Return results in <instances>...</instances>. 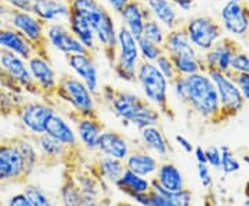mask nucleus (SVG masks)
Here are the masks:
<instances>
[{
	"label": "nucleus",
	"mask_w": 249,
	"mask_h": 206,
	"mask_svg": "<svg viewBox=\"0 0 249 206\" xmlns=\"http://www.w3.org/2000/svg\"><path fill=\"white\" fill-rule=\"evenodd\" d=\"M147 206H175V204L168 197L157 194L151 189L148 192V205Z\"/></svg>",
	"instance_id": "47"
},
{
	"label": "nucleus",
	"mask_w": 249,
	"mask_h": 206,
	"mask_svg": "<svg viewBox=\"0 0 249 206\" xmlns=\"http://www.w3.org/2000/svg\"><path fill=\"white\" fill-rule=\"evenodd\" d=\"M115 187L130 199L137 194L150 192L151 191V180L148 177L139 176V174H136L129 169H124L121 179L116 181Z\"/></svg>",
	"instance_id": "31"
},
{
	"label": "nucleus",
	"mask_w": 249,
	"mask_h": 206,
	"mask_svg": "<svg viewBox=\"0 0 249 206\" xmlns=\"http://www.w3.org/2000/svg\"><path fill=\"white\" fill-rule=\"evenodd\" d=\"M13 141L16 143L17 148L19 150V153L24 158V163H25V173L28 176H31V173L35 171V168L42 163L40 159V153H39V148L36 145L35 140L32 136L28 135H19L17 137L13 138Z\"/></svg>",
	"instance_id": "32"
},
{
	"label": "nucleus",
	"mask_w": 249,
	"mask_h": 206,
	"mask_svg": "<svg viewBox=\"0 0 249 206\" xmlns=\"http://www.w3.org/2000/svg\"><path fill=\"white\" fill-rule=\"evenodd\" d=\"M7 206H32V204L29 202V199L25 197L24 192H18L10 198Z\"/></svg>",
	"instance_id": "50"
},
{
	"label": "nucleus",
	"mask_w": 249,
	"mask_h": 206,
	"mask_svg": "<svg viewBox=\"0 0 249 206\" xmlns=\"http://www.w3.org/2000/svg\"><path fill=\"white\" fill-rule=\"evenodd\" d=\"M104 206H111V204H109V202H108V204H106V205Z\"/></svg>",
	"instance_id": "59"
},
{
	"label": "nucleus",
	"mask_w": 249,
	"mask_h": 206,
	"mask_svg": "<svg viewBox=\"0 0 249 206\" xmlns=\"http://www.w3.org/2000/svg\"><path fill=\"white\" fill-rule=\"evenodd\" d=\"M194 156H196V163H208V159H206V153L205 150L201 147V145H196L194 148Z\"/></svg>",
	"instance_id": "52"
},
{
	"label": "nucleus",
	"mask_w": 249,
	"mask_h": 206,
	"mask_svg": "<svg viewBox=\"0 0 249 206\" xmlns=\"http://www.w3.org/2000/svg\"><path fill=\"white\" fill-rule=\"evenodd\" d=\"M137 45H139V52H140V57L144 61H150V63H155L157 58L160 54L165 53L163 47L160 45L152 43L151 40L145 39L144 36H140L137 39Z\"/></svg>",
	"instance_id": "38"
},
{
	"label": "nucleus",
	"mask_w": 249,
	"mask_h": 206,
	"mask_svg": "<svg viewBox=\"0 0 249 206\" xmlns=\"http://www.w3.org/2000/svg\"><path fill=\"white\" fill-rule=\"evenodd\" d=\"M224 206H230V205H224Z\"/></svg>",
	"instance_id": "61"
},
{
	"label": "nucleus",
	"mask_w": 249,
	"mask_h": 206,
	"mask_svg": "<svg viewBox=\"0 0 249 206\" xmlns=\"http://www.w3.org/2000/svg\"><path fill=\"white\" fill-rule=\"evenodd\" d=\"M0 206H4V205H3V202H1V201H0Z\"/></svg>",
	"instance_id": "60"
},
{
	"label": "nucleus",
	"mask_w": 249,
	"mask_h": 206,
	"mask_svg": "<svg viewBox=\"0 0 249 206\" xmlns=\"http://www.w3.org/2000/svg\"><path fill=\"white\" fill-rule=\"evenodd\" d=\"M4 1L11 10L31 11V7H32V0H4Z\"/></svg>",
	"instance_id": "48"
},
{
	"label": "nucleus",
	"mask_w": 249,
	"mask_h": 206,
	"mask_svg": "<svg viewBox=\"0 0 249 206\" xmlns=\"http://www.w3.org/2000/svg\"><path fill=\"white\" fill-rule=\"evenodd\" d=\"M0 50L11 52L25 60H29L35 54L34 46L28 42L25 36L7 24L0 27Z\"/></svg>",
	"instance_id": "22"
},
{
	"label": "nucleus",
	"mask_w": 249,
	"mask_h": 206,
	"mask_svg": "<svg viewBox=\"0 0 249 206\" xmlns=\"http://www.w3.org/2000/svg\"><path fill=\"white\" fill-rule=\"evenodd\" d=\"M190 42L196 50L208 52L223 37V27L211 16L191 17L183 25Z\"/></svg>",
	"instance_id": "7"
},
{
	"label": "nucleus",
	"mask_w": 249,
	"mask_h": 206,
	"mask_svg": "<svg viewBox=\"0 0 249 206\" xmlns=\"http://www.w3.org/2000/svg\"><path fill=\"white\" fill-rule=\"evenodd\" d=\"M28 67L34 81L42 93V99H54L58 85V76L54 71L50 58H46L43 55L35 53L28 60Z\"/></svg>",
	"instance_id": "13"
},
{
	"label": "nucleus",
	"mask_w": 249,
	"mask_h": 206,
	"mask_svg": "<svg viewBox=\"0 0 249 206\" xmlns=\"http://www.w3.org/2000/svg\"><path fill=\"white\" fill-rule=\"evenodd\" d=\"M35 140L36 145L39 148L40 153V159L42 162L47 161L50 162H58L65 159L71 153H73V150L67 148L64 144H61L58 140H55L54 137L49 136L47 133L39 136H32Z\"/></svg>",
	"instance_id": "26"
},
{
	"label": "nucleus",
	"mask_w": 249,
	"mask_h": 206,
	"mask_svg": "<svg viewBox=\"0 0 249 206\" xmlns=\"http://www.w3.org/2000/svg\"><path fill=\"white\" fill-rule=\"evenodd\" d=\"M0 87L4 90H7L10 93H17V94H25V91L22 90V87L13 81L11 78H9V75L4 72L3 67L0 65Z\"/></svg>",
	"instance_id": "44"
},
{
	"label": "nucleus",
	"mask_w": 249,
	"mask_h": 206,
	"mask_svg": "<svg viewBox=\"0 0 249 206\" xmlns=\"http://www.w3.org/2000/svg\"><path fill=\"white\" fill-rule=\"evenodd\" d=\"M76 123V135L82 145L91 153H96L100 137L106 127L97 117H78L73 119Z\"/></svg>",
	"instance_id": "17"
},
{
	"label": "nucleus",
	"mask_w": 249,
	"mask_h": 206,
	"mask_svg": "<svg viewBox=\"0 0 249 206\" xmlns=\"http://www.w3.org/2000/svg\"><path fill=\"white\" fill-rule=\"evenodd\" d=\"M163 52L169 55L175 54H198L196 49L190 42L188 36L186 34V29L183 25L170 29L169 34L165 36V42H163Z\"/></svg>",
	"instance_id": "30"
},
{
	"label": "nucleus",
	"mask_w": 249,
	"mask_h": 206,
	"mask_svg": "<svg viewBox=\"0 0 249 206\" xmlns=\"http://www.w3.org/2000/svg\"><path fill=\"white\" fill-rule=\"evenodd\" d=\"M60 198L62 206H80L83 204V195L73 176L65 177L60 189Z\"/></svg>",
	"instance_id": "35"
},
{
	"label": "nucleus",
	"mask_w": 249,
	"mask_h": 206,
	"mask_svg": "<svg viewBox=\"0 0 249 206\" xmlns=\"http://www.w3.org/2000/svg\"><path fill=\"white\" fill-rule=\"evenodd\" d=\"M220 17L224 31L234 37H244L249 34V7L242 1H226Z\"/></svg>",
	"instance_id": "15"
},
{
	"label": "nucleus",
	"mask_w": 249,
	"mask_h": 206,
	"mask_svg": "<svg viewBox=\"0 0 249 206\" xmlns=\"http://www.w3.org/2000/svg\"><path fill=\"white\" fill-rule=\"evenodd\" d=\"M144 4L151 11V16L160 24L169 29L180 27L176 6L170 0H142Z\"/></svg>",
	"instance_id": "28"
},
{
	"label": "nucleus",
	"mask_w": 249,
	"mask_h": 206,
	"mask_svg": "<svg viewBox=\"0 0 249 206\" xmlns=\"http://www.w3.org/2000/svg\"><path fill=\"white\" fill-rule=\"evenodd\" d=\"M244 206H249V198H247L245 201H244V204H242Z\"/></svg>",
	"instance_id": "56"
},
{
	"label": "nucleus",
	"mask_w": 249,
	"mask_h": 206,
	"mask_svg": "<svg viewBox=\"0 0 249 206\" xmlns=\"http://www.w3.org/2000/svg\"><path fill=\"white\" fill-rule=\"evenodd\" d=\"M7 22H6V19L3 17H0V27H3V25H6Z\"/></svg>",
	"instance_id": "55"
},
{
	"label": "nucleus",
	"mask_w": 249,
	"mask_h": 206,
	"mask_svg": "<svg viewBox=\"0 0 249 206\" xmlns=\"http://www.w3.org/2000/svg\"><path fill=\"white\" fill-rule=\"evenodd\" d=\"M137 83L140 85L144 99L160 111L162 115L173 119V109L169 104V81L162 75L157 65L142 60L137 67Z\"/></svg>",
	"instance_id": "3"
},
{
	"label": "nucleus",
	"mask_w": 249,
	"mask_h": 206,
	"mask_svg": "<svg viewBox=\"0 0 249 206\" xmlns=\"http://www.w3.org/2000/svg\"><path fill=\"white\" fill-rule=\"evenodd\" d=\"M46 133L54 137L60 143L64 144L70 150H78L79 148V138L76 135V130L72 129V126L68 123V120L62 117L58 111H55L50 120L46 126Z\"/></svg>",
	"instance_id": "23"
},
{
	"label": "nucleus",
	"mask_w": 249,
	"mask_h": 206,
	"mask_svg": "<svg viewBox=\"0 0 249 206\" xmlns=\"http://www.w3.org/2000/svg\"><path fill=\"white\" fill-rule=\"evenodd\" d=\"M230 71L241 72V73H249V55L248 54L238 52L232 57Z\"/></svg>",
	"instance_id": "43"
},
{
	"label": "nucleus",
	"mask_w": 249,
	"mask_h": 206,
	"mask_svg": "<svg viewBox=\"0 0 249 206\" xmlns=\"http://www.w3.org/2000/svg\"><path fill=\"white\" fill-rule=\"evenodd\" d=\"M196 173H198V177H199L202 187L206 189H212L213 177H212V173H211V166L208 163H198L196 165Z\"/></svg>",
	"instance_id": "45"
},
{
	"label": "nucleus",
	"mask_w": 249,
	"mask_h": 206,
	"mask_svg": "<svg viewBox=\"0 0 249 206\" xmlns=\"http://www.w3.org/2000/svg\"><path fill=\"white\" fill-rule=\"evenodd\" d=\"M140 140H142V148L154 154L157 158H160V159L168 158L170 151L169 141L160 129V126H150V127L142 129Z\"/></svg>",
	"instance_id": "24"
},
{
	"label": "nucleus",
	"mask_w": 249,
	"mask_h": 206,
	"mask_svg": "<svg viewBox=\"0 0 249 206\" xmlns=\"http://www.w3.org/2000/svg\"><path fill=\"white\" fill-rule=\"evenodd\" d=\"M130 0H108V3H109V6L114 9V11H116L118 14L124 10V7L129 3Z\"/></svg>",
	"instance_id": "53"
},
{
	"label": "nucleus",
	"mask_w": 249,
	"mask_h": 206,
	"mask_svg": "<svg viewBox=\"0 0 249 206\" xmlns=\"http://www.w3.org/2000/svg\"><path fill=\"white\" fill-rule=\"evenodd\" d=\"M97 153L104 156L124 161L130 153V144L122 133L106 129L98 141Z\"/></svg>",
	"instance_id": "18"
},
{
	"label": "nucleus",
	"mask_w": 249,
	"mask_h": 206,
	"mask_svg": "<svg viewBox=\"0 0 249 206\" xmlns=\"http://www.w3.org/2000/svg\"><path fill=\"white\" fill-rule=\"evenodd\" d=\"M145 39H148V40H151L152 43H155V45H163V42H165V36L166 34L163 32V29L160 27V24L155 19V18H148V19H145V22H144V28H142V35Z\"/></svg>",
	"instance_id": "39"
},
{
	"label": "nucleus",
	"mask_w": 249,
	"mask_h": 206,
	"mask_svg": "<svg viewBox=\"0 0 249 206\" xmlns=\"http://www.w3.org/2000/svg\"><path fill=\"white\" fill-rule=\"evenodd\" d=\"M119 14L124 19V25L130 31V34L136 39L142 35L145 19L152 18L151 11L144 4L142 0H130Z\"/></svg>",
	"instance_id": "21"
},
{
	"label": "nucleus",
	"mask_w": 249,
	"mask_h": 206,
	"mask_svg": "<svg viewBox=\"0 0 249 206\" xmlns=\"http://www.w3.org/2000/svg\"><path fill=\"white\" fill-rule=\"evenodd\" d=\"M154 64H155L157 68L162 72V75L169 81V83H172L176 78L180 76L178 73V71H176V68H175V65H173V61H172V58L169 57V54L162 53Z\"/></svg>",
	"instance_id": "41"
},
{
	"label": "nucleus",
	"mask_w": 249,
	"mask_h": 206,
	"mask_svg": "<svg viewBox=\"0 0 249 206\" xmlns=\"http://www.w3.org/2000/svg\"><path fill=\"white\" fill-rule=\"evenodd\" d=\"M67 25L70 28V31L73 34V36L89 50L90 53H96V50H97L96 35H94V31L90 27V24L85 18L82 17L80 14H78L76 11L70 10Z\"/></svg>",
	"instance_id": "25"
},
{
	"label": "nucleus",
	"mask_w": 249,
	"mask_h": 206,
	"mask_svg": "<svg viewBox=\"0 0 249 206\" xmlns=\"http://www.w3.org/2000/svg\"><path fill=\"white\" fill-rule=\"evenodd\" d=\"M25 163L13 138L0 143V184L7 181H25Z\"/></svg>",
	"instance_id": "11"
},
{
	"label": "nucleus",
	"mask_w": 249,
	"mask_h": 206,
	"mask_svg": "<svg viewBox=\"0 0 249 206\" xmlns=\"http://www.w3.org/2000/svg\"><path fill=\"white\" fill-rule=\"evenodd\" d=\"M170 1L183 11H190L194 6V0H170Z\"/></svg>",
	"instance_id": "51"
},
{
	"label": "nucleus",
	"mask_w": 249,
	"mask_h": 206,
	"mask_svg": "<svg viewBox=\"0 0 249 206\" xmlns=\"http://www.w3.org/2000/svg\"><path fill=\"white\" fill-rule=\"evenodd\" d=\"M154 179L162 189H165L169 192H178V191L186 189L183 173L172 162H162Z\"/></svg>",
	"instance_id": "29"
},
{
	"label": "nucleus",
	"mask_w": 249,
	"mask_h": 206,
	"mask_svg": "<svg viewBox=\"0 0 249 206\" xmlns=\"http://www.w3.org/2000/svg\"><path fill=\"white\" fill-rule=\"evenodd\" d=\"M227 75L231 78L234 83L238 86L245 101H249V73H241V72L229 71Z\"/></svg>",
	"instance_id": "42"
},
{
	"label": "nucleus",
	"mask_w": 249,
	"mask_h": 206,
	"mask_svg": "<svg viewBox=\"0 0 249 206\" xmlns=\"http://www.w3.org/2000/svg\"><path fill=\"white\" fill-rule=\"evenodd\" d=\"M220 153H222V165L220 169L223 171L224 174H232L241 171L240 161L235 158V155L232 154L231 148L229 145H222L219 147Z\"/></svg>",
	"instance_id": "40"
},
{
	"label": "nucleus",
	"mask_w": 249,
	"mask_h": 206,
	"mask_svg": "<svg viewBox=\"0 0 249 206\" xmlns=\"http://www.w3.org/2000/svg\"><path fill=\"white\" fill-rule=\"evenodd\" d=\"M114 206H140V205H137L136 202H129V201H119V202H116L115 205Z\"/></svg>",
	"instance_id": "54"
},
{
	"label": "nucleus",
	"mask_w": 249,
	"mask_h": 206,
	"mask_svg": "<svg viewBox=\"0 0 249 206\" xmlns=\"http://www.w3.org/2000/svg\"><path fill=\"white\" fill-rule=\"evenodd\" d=\"M31 13L46 24L68 19L70 6L67 0H32Z\"/></svg>",
	"instance_id": "19"
},
{
	"label": "nucleus",
	"mask_w": 249,
	"mask_h": 206,
	"mask_svg": "<svg viewBox=\"0 0 249 206\" xmlns=\"http://www.w3.org/2000/svg\"><path fill=\"white\" fill-rule=\"evenodd\" d=\"M22 192L29 199L32 206H54L52 198L46 194L45 189H42L35 184H25Z\"/></svg>",
	"instance_id": "37"
},
{
	"label": "nucleus",
	"mask_w": 249,
	"mask_h": 206,
	"mask_svg": "<svg viewBox=\"0 0 249 206\" xmlns=\"http://www.w3.org/2000/svg\"><path fill=\"white\" fill-rule=\"evenodd\" d=\"M175 140H176V143H178V147H180L186 154L194 153V148H196V147L193 145V143H191L187 137H184V136L181 135H176Z\"/></svg>",
	"instance_id": "49"
},
{
	"label": "nucleus",
	"mask_w": 249,
	"mask_h": 206,
	"mask_svg": "<svg viewBox=\"0 0 249 206\" xmlns=\"http://www.w3.org/2000/svg\"><path fill=\"white\" fill-rule=\"evenodd\" d=\"M67 64L70 65L75 75L83 82L93 96H100L97 67L94 64L91 54H68L65 55Z\"/></svg>",
	"instance_id": "16"
},
{
	"label": "nucleus",
	"mask_w": 249,
	"mask_h": 206,
	"mask_svg": "<svg viewBox=\"0 0 249 206\" xmlns=\"http://www.w3.org/2000/svg\"><path fill=\"white\" fill-rule=\"evenodd\" d=\"M187 89V104L196 114L212 123H220L222 108L213 81L206 72L184 76Z\"/></svg>",
	"instance_id": "1"
},
{
	"label": "nucleus",
	"mask_w": 249,
	"mask_h": 206,
	"mask_svg": "<svg viewBox=\"0 0 249 206\" xmlns=\"http://www.w3.org/2000/svg\"><path fill=\"white\" fill-rule=\"evenodd\" d=\"M55 112L49 100H25L16 111V117L25 135L39 136L46 133V126Z\"/></svg>",
	"instance_id": "6"
},
{
	"label": "nucleus",
	"mask_w": 249,
	"mask_h": 206,
	"mask_svg": "<svg viewBox=\"0 0 249 206\" xmlns=\"http://www.w3.org/2000/svg\"><path fill=\"white\" fill-rule=\"evenodd\" d=\"M238 52H240V47L234 37L231 36L222 37L220 40L214 43L211 50L205 52L202 55L205 72L220 71L223 73H227L230 71L232 57Z\"/></svg>",
	"instance_id": "12"
},
{
	"label": "nucleus",
	"mask_w": 249,
	"mask_h": 206,
	"mask_svg": "<svg viewBox=\"0 0 249 206\" xmlns=\"http://www.w3.org/2000/svg\"><path fill=\"white\" fill-rule=\"evenodd\" d=\"M160 119V112L154 107L152 104L147 103L145 105H142L134 115L129 125L134 126L136 129L142 130L144 127H150V126H158Z\"/></svg>",
	"instance_id": "34"
},
{
	"label": "nucleus",
	"mask_w": 249,
	"mask_h": 206,
	"mask_svg": "<svg viewBox=\"0 0 249 206\" xmlns=\"http://www.w3.org/2000/svg\"><path fill=\"white\" fill-rule=\"evenodd\" d=\"M142 57L137 39L122 24L118 31V57L112 65V69L119 79L134 83L137 82V67Z\"/></svg>",
	"instance_id": "4"
},
{
	"label": "nucleus",
	"mask_w": 249,
	"mask_h": 206,
	"mask_svg": "<svg viewBox=\"0 0 249 206\" xmlns=\"http://www.w3.org/2000/svg\"><path fill=\"white\" fill-rule=\"evenodd\" d=\"M100 96L109 104L114 115L119 118L124 123H129L136 112L148 103L133 91L115 89L112 86H104L100 90Z\"/></svg>",
	"instance_id": "9"
},
{
	"label": "nucleus",
	"mask_w": 249,
	"mask_h": 206,
	"mask_svg": "<svg viewBox=\"0 0 249 206\" xmlns=\"http://www.w3.org/2000/svg\"><path fill=\"white\" fill-rule=\"evenodd\" d=\"M160 165V159L142 147L137 150H130L127 158L124 159V168L142 177L155 176Z\"/></svg>",
	"instance_id": "20"
},
{
	"label": "nucleus",
	"mask_w": 249,
	"mask_h": 206,
	"mask_svg": "<svg viewBox=\"0 0 249 206\" xmlns=\"http://www.w3.org/2000/svg\"><path fill=\"white\" fill-rule=\"evenodd\" d=\"M54 99H58L71 108L70 118L72 120L78 117H97L96 99L78 76L62 73L58 78Z\"/></svg>",
	"instance_id": "2"
},
{
	"label": "nucleus",
	"mask_w": 249,
	"mask_h": 206,
	"mask_svg": "<svg viewBox=\"0 0 249 206\" xmlns=\"http://www.w3.org/2000/svg\"><path fill=\"white\" fill-rule=\"evenodd\" d=\"M25 94H17L10 93L7 90L0 87V115L1 117H10L16 115L17 108L25 101Z\"/></svg>",
	"instance_id": "36"
},
{
	"label": "nucleus",
	"mask_w": 249,
	"mask_h": 206,
	"mask_svg": "<svg viewBox=\"0 0 249 206\" xmlns=\"http://www.w3.org/2000/svg\"><path fill=\"white\" fill-rule=\"evenodd\" d=\"M7 25L17 29L21 35L25 36L28 42L34 46L35 53L49 57V42L46 37V22L36 17L31 11H19L11 10L9 17L6 19Z\"/></svg>",
	"instance_id": "5"
},
{
	"label": "nucleus",
	"mask_w": 249,
	"mask_h": 206,
	"mask_svg": "<svg viewBox=\"0 0 249 206\" xmlns=\"http://www.w3.org/2000/svg\"><path fill=\"white\" fill-rule=\"evenodd\" d=\"M206 153V159H208V165L213 169H220L222 165V153L219 147H208L205 150Z\"/></svg>",
	"instance_id": "46"
},
{
	"label": "nucleus",
	"mask_w": 249,
	"mask_h": 206,
	"mask_svg": "<svg viewBox=\"0 0 249 206\" xmlns=\"http://www.w3.org/2000/svg\"><path fill=\"white\" fill-rule=\"evenodd\" d=\"M226 1H242V0H226Z\"/></svg>",
	"instance_id": "58"
},
{
	"label": "nucleus",
	"mask_w": 249,
	"mask_h": 206,
	"mask_svg": "<svg viewBox=\"0 0 249 206\" xmlns=\"http://www.w3.org/2000/svg\"><path fill=\"white\" fill-rule=\"evenodd\" d=\"M169 57L172 58L178 73L181 76L205 72L202 55H199V54H175V55H169Z\"/></svg>",
	"instance_id": "33"
},
{
	"label": "nucleus",
	"mask_w": 249,
	"mask_h": 206,
	"mask_svg": "<svg viewBox=\"0 0 249 206\" xmlns=\"http://www.w3.org/2000/svg\"><path fill=\"white\" fill-rule=\"evenodd\" d=\"M46 37L49 46L54 47L60 53L65 54H91L79 40L73 36L70 28L64 22H50L46 25Z\"/></svg>",
	"instance_id": "14"
},
{
	"label": "nucleus",
	"mask_w": 249,
	"mask_h": 206,
	"mask_svg": "<svg viewBox=\"0 0 249 206\" xmlns=\"http://www.w3.org/2000/svg\"><path fill=\"white\" fill-rule=\"evenodd\" d=\"M124 162L115 159V158H109L100 155L97 158L96 163L93 165L91 172L101 180L104 184L108 186H115L116 181L121 179V176L124 172Z\"/></svg>",
	"instance_id": "27"
},
{
	"label": "nucleus",
	"mask_w": 249,
	"mask_h": 206,
	"mask_svg": "<svg viewBox=\"0 0 249 206\" xmlns=\"http://www.w3.org/2000/svg\"><path fill=\"white\" fill-rule=\"evenodd\" d=\"M209 78L213 81L222 108V120L226 122L235 115H238L241 109L245 105V99L238 89V86L234 83L231 78L227 73L220 71L206 72Z\"/></svg>",
	"instance_id": "8"
},
{
	"label": "nucleus",
	"mask_w": 249,
	"mask_h": 206,
	"mask_svg": "<svg viewBox=\"0 0 249 206\" xmlns=\"http://www.w3.org/2000/svg\"><path fill=\"white\" fill-rule=\"evenodd\" d=\"M0 65L3 67L4 72L9 75V78H11L22 87L25 94L42 97V93L31 75L29 67H28V60L19 57L17 54L11 53V52L0 50Z\"/></svg>",
	"instance_id": "10"
},
{
	"label": "nucleus",
	"mask_w": 249,
	"mask_h": 206,
	"mask_svg": "<svg viewBox=\"0 0 249 206\" xmlns=\"http://www.w3.org/2000/svg\"><path fill=\"white\" fill-rule=\"evenodd\" d=\"M244 161L248 162V163H249V155H247V156H244Z\"/></svg>",
	"instance_id": "57"
}]
</instances>
